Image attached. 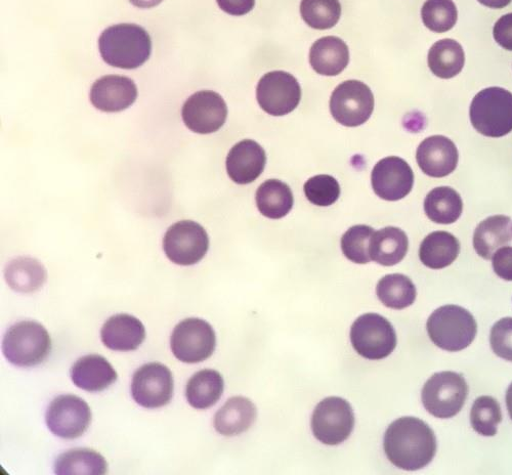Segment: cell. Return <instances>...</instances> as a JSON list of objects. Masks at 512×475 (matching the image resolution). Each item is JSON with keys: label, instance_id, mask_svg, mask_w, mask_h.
<instances>
[{"label": "cell", "instance_id": "8992f818", "mask_svg": "<svg viewBox=\"0 0 512 475\" xmlns=\"http://www.w3.org/2000/svg\"><path fill=\"white\" fill-rule=\"evenodd\" d=\"M468 395L464 377L455 372L434 374L423 386L422 403L426 411L440 419L456 416Z\"/></svg>", "mask_w": 512, "mask_h": 475}, {"label": "cell", "instance_id": "5bb4252c", "mask_svg": "<svg viewBox=\"0 0 512 475\" xmlns=\"http://www.w3.org/2000/svg\"><path fill=\"white\" fill-rule=\"evenodd\" d=\"M175 382L172 372L160 364L149 363L142 366L134 375L132 395L140 406L158 409L172 401Z\"/></svg>", "mask_w": 512, "mask_h": 475}, {"label": "cell", "instance_id": "5b68a950", "mask_svg": "<svg viewBox=\"0 0 512 475\" xmlns=\"http://www.w3.org/2000/svg\"><path fill=\"white\" fill-rule=\"evenodd\" d=\"M469 116L476 131L485 137L502 138L512 132V94L501 88L481 91Z\"/></svg>", "mask_w": 512, "mask_h": 475}, {"label": "cell", "instance_id": "ba28073f", "mask_svg": "<svg viewBox=\"0 0 512 475\" xmlns=\"http://www.w3.org/2000/svg\"><path fill=\"white\" fill-rule=\"evenodd\" d=\"M355 426L352 406L344 399L330 397L320 402L312 416V430L318 441L336 446L347 441Z\"/></svg>", "mask_w": 512, "mask_h": 475}, {"label": "cell", "instance_id": "52a82bcc", "mask_svg": "<svg viewBox=\"0 0 512 475\" xmlns=\"http://www.w3.org/2000/svg\"><path fill=\"white\" fill-rule=\"evenodd\" d=\"M351 342L363 358L378 361L388 358L397 347L393 325L378 314L359 317L351 329Z\"/></svg>", "mask_w": 512, "mask_h": 475}, {"label": "cell", "instance_id": "d4e9b609", "mask_svg": "<svg viewBox=\"0 0 512 475\" xmlns=\"http://www.w3.org/2000/svg\"><path fill=\"white\" fill-rule=\"evenodd\" d=\"M460 253V243L452 234L434 232L426 237L419 249L421 263L430 269L441 270L452 265Z\"/></svg>", "mask_w": 512, "mask_h": 475}, {"label": "cell", "instance_id": "ab89813d", "mask_svg": "<svg viewBox=\"0 0 512 475\" xmlns=\"http://www.w3.org/2000/svg\"><path fill=\"white\" fill-rule=\"evenodd\" d=\"M494 272L506 281H512V247L499 248L492 257Z\"/></svg>", "mask_w": 512, "mask_h": 475}, {"label": "cell", "instance_id": "4fadbf2b", "mask_svg": "<svg viewBox=\"0 0 512 475\" xmlns=\"http://www.w3.org/2000/svg\"><path fill=\"white\" fill-rule=\"evenodd\" d=\"M46 421L52 433L65 440L81 437L92 422L87 402L73 395L57 397L49 406Z\"/></svg>", "mask_w": 512, "mask_h": 475}, {"label": "cell", "instance_id": "484cf974", "mask_svg": "<svg viewBox=\"0 0 512 475\" xmlns=\"http://www.w3.org/2000/svg\"><path fill=\"white\" fill-rule=\"evenodd\" d=\"M224 388L223 376L218 371L205 369L194 374L188 381L186 398L193 408L205 410L220 401Z\"/></svg>", "mask_w": 512, "mask_h": 475}, {"label": "cell", "instance_id": "7c38bea8", "mask_svg": "<svg viewBox=\"0 0 512 475\" xmlns=\"http://www.w3.org/2000/svg\"><path fill=\"white\" fill-rule=\"evenodd\" d=\"M261 108L272 116H284L296 109L302 99L300 83L284 71L264 75L256 88Z\"/></svg>", "mask_w": 512, "mask_h": 475}, {"label": "cell", "instance_id": "2e32d148", "mask_svg": "<svg viewBox=\"0 0 512 475\" xmlns=\"http://www.w3.org/2000/svg\"><path fill=\"white\" fill-rule=\"evenodd\" d=\"M371 183L378 197L387 201H398L411 192L414 174L404 159L391 156L380 160L374 166Z\"/></svg>", "mask_w": 512, "mask_h": 475}, {"label": "cell", "instance_id": "e575fe53", "mask_svg": "<svg viewBox=\"0 0 512 475\" xmlns=\"http://www.w3.org/2000/svg\"><path fill=\"white\" fill-rule=\"evenodd\" d=\"M421 17L426 28L444 33L456 25L458 12L453 0H426Z\"/></svg>", "mask_w": 512, "mask_h": 475}, {"label": "cell", "instance_id": "4dcf8cb0", "mask_svg": "<svg viewBox=\"0 0 512 475\" xmlns=\"http://www.w3.org/2000/svg\"><path fill=\"white\" fill-rule=\"evenodd\" d=\"M428 61L431 71L436 76L450 79L462 71L465 55L460 43L453 39H443L432 47Z\"/></svg>", "mask_w": 512, "mask_h": 475}, {"label": "cell", "instance_id": "836d02e7", "mask_svg": "<svg viewBox=\"0 0 512 475\" xmlns=\"http://www.w3.org/2000/svg\"><path fill=\"white\" fill-rule=\"evenodd\" d=\"M301 14L310 27L327 30L338 23L341 6L338 0H302Z\"/></svg>", "mask_w": 512, "mask_h": 475}, {"label": "cell", "instance_id": "cb8c5ba5", "mask_svg": "<svg viewBox=\"0 0 512 475\" xmlns=\"http://www.w3.org/2000/svg\"><path fill=\"white\" fill-rule=\"evenodd\" d=\"M256 419L254 404L243 397H235L217 412L215 416V428L219 434L226 437H234L245 433Z\"/></svg>", "mask_w": 512, "mask_h": 475}, {"label": "cell", "instance_id": "d6986e66", "mask_svg": "<svg viewBox=\"0 0 512 475\" xmlns=\"http://www.w3.org/2000/svg\"><path fill=\"white\" fill-rule=\"evenodd\" d=\"M266 161V152L260 144L244 140L236 144L228 154V175L238 185L250 184L263 174Z\"/></svg>", "mask_w": 512, "mask_h": 475}, {"label": "cell", "instance_id": "60d3db41", "mask_svg": "<svg viewBox=\"0 0 512 475\" xmlns=\"http://www.w3.org/2000/svg\"><path fill=\"white\" fill-rule=\"evenodd\" d=\"M493 35L501 48L512 52V13L501 17L496 22Z\"/></svg>", "mask_w": 512, "mask_h": 475}, {"label": "cell", "instance_id": "1f68e13d", "mask_svg": "<svg viewBox=\"0 0 512 475\" xmlns=\"http://www.w3.org/2000/svg\"><path fill=\"white\" fill-rule=\"evenodd\" d=\"M376 294L381 304L394 310H404L414 304L416 287L413 282L401 274L383 277L377 284Z\"/></svg>", "mask_w": 512, "mask_h": 475}, {"label": "cell", "instance_id": "ee69618b", "mask_svg": "<svg viewBox=\"0 0 512 475\" xmlns=\"http://www.w3.org/2000/svg\"><path fill=\"white\" fill-rule=\"evenodd\" d=\"M131 4L140 9H151L160 5L163 0H130Z\"/></svg>", "mask_w": 512, "mask_h": 475}, {"label": "cell", "instance_id": "8fae6325", "mask_svg": "<svg viewBox=\"0 0 512 475\" xmlns=\"http://www.w3.org/2000/svg\"><path fill=\"white\" fill-rule=\"evenodd\" d=\"M208 248L206 231L193 221H181L173 225L163 238V249L169 261L180 266L199 263Z\"/></svg>", "mask_w": 512, "mask_h": 475}, {"label": "cell", "instance_id": "9a60e30c", "mask_svg": "<svg viewBox=\"0 0 512 475\" xmlns=\"http://www.w3.org/2000/svg\"><path fill=\"white\" fill-rule=\"evenodd\" d=\"M182 117L190 131L208 135L218 132L225 124L228 107L219 94L201 91L186 101L182 109Z\"/></svg>", "mask_w": 512, "mask_h": 475}, {"label": "cell", "instance_id": "b9f144b4", "mask_svg": "<svg viewBox=\"0 0 512 475\" xmlns=\"http://www.w3.org/2000/svg\"><path fill=\"white\" fill-rule=\"evenodd\" d=\"M219 7L231 16H244L251 12L255 0H217Z\"/></svg>", "mask_w": 512, "mask_h": 475}, {"label": "cell", "instance_id": "f1b7e54d", "mask_svg": "<svg viewBox=\"0 0 512 475\" xmlns=\"http://www.w3.org/2000/svg\"><path fill=\"white\" fill-rule=\"evenodd\" d=\"M255 200L260 212L271 220L286 217L294 203L292 191L279 180H269L262 184L256 192Z\"/></svg>", "mask_w": 512, "mask_h": 475}, {"label": "cell", "instance_id": "e0dca14e", "mask_svg": "<svg viewBox=\"0 0 512 475\" xmlns=\"http://www.w3.org/2000/svg\"><path fill=\"white\" fill-rule=\"evenodd\" d=\"M90 98L100 111L115 113L130 108L136 102L138 89L131 78L107 75L93 84Z\"/></svg>", "mask_w": 512, "mask_h": 475}, {"label": "cell", "instance_id": "f546056e", "mask_svg": "<svg viewBox=\"0 0 512 475\" xmlns=\"http://www.w3.org/2000/svg\"><path fill=\"white\" fill-rule=\"evenodd\" d=\"M5 277L15 291L32 293L45 284L47 272L36 259L18 257L7 266Z\"/></svg>", "mask_w": 512, "mask_h": 475}, {"label": "cell", "instance_id": "f6af8a7d", "mask_svg": "<svg viewBox=\"0 0 512 475\" xmlns=\"http://www.w3.org/2000/svg\"><path fill=\"white\" fill-rule=\"evenodd\" d=\"M506 405L509 416L512 420V383L509 385L507 393H506Z\"/></svg>", "mask_w": 512, "mask_h": 475}, {"label": "cell", "instance_id": "8d00e7d4", "mask_svg": "<svg viewBox=\"0 0 512 475\" xmlns=\"http://www.w3.org/2000/svg\"><path fill=\"white\" fill-rule=\"evenodd\" d=\"M374 230L368 226H355L341 238V249L351 262L365 265L371 262L369 245Z\"/></svg>", "mask_w": 512, "mask_h": 475}, {"label": "cell", "instance_id": "74e56055", "mask_svg": "<svg viewBox=\"0 0 512 475\" xmlns=\"http://www.w3.org/2000/svg\"><path fill=\"white\" fill-rule=\"evenodd\" d=\"M304 190L308 200L317 206H330L338 200L340 195L338 182L326 175L310 179Z\"/></svg>", "mask_w": 512, "mask_h": 475}, {"label": "cell", "instance_id": "30bf717a", "mask_svg": "<svg viewBox=\"0 0 512 475\" xmlns=\"http://www.w3.org/2000/svg\"><path fill=\"white\" fill-rule=\"evenodd\" d=\"M374 110V97L369 86L358 80L345 81L337 86L330 99L333 118L348 127L364 124Z\"/></svg>", "mask_w": 512, "mask_h": 475}, {"label": "cell", "instance_id": "7402d4cb", "mask_svg": "<svg viewBox=\"0 0 512 475\" xmlns=\"http://www.w3.org/2000/svg\"><path fill=\"white\" fill-rule=\"evenodd\" d=\"M349 62V48L336 36L320 38L311 48L310 63L320 75L336 76L348 67Z\"/></svg>", "mask_w": 512, "mask_h": 475}, {"label": "cell", "instance_id": "9c48e42d", "mask_svg": "<svg viewBox=\"0 0 512 475\" xmlns=\"http://www.w3.org/2000/svg\"><path fill=\"white\" fill-rule=\"evenodd\" d=\"M217 336L215 330L204 320L190 318L175 328L170 338V348L175 357L187 364H196L215 353Z\"/></svg>", "mask_w": 512, "mask_h": 475}, {"label": "cell", "instance_id": "7bdbcfd3", "mask_svg": "<svg viewBox=\"0 0 512 475\" xmlns=\"http://www.w3.org/2000/svg\"><path fill=\"white\" fill-rule=\"evenodd\" d=\"M478 2L491 9H503L507 7L512 0H478Z\"/></svg>", "mask_w": 512, "mask_h": 475}, {"label": "cell", "instance_id": "83f0119b", "mask_svg": "<svg viewBox=\"0 0 512 475\" xmlns=\"http://www.w3.org/2000/svg\"><path fill=\"white\" fill-rule=\"evenodd\" d=\"M463 210L460 195L452 188H436L424 201V211L436 224L451 225L458 221Z\"/></svg>", "mask_w": 512, "mask_h": 475}, {"label": "cell", "instance_id": "4316f807", "mask_svg": "<svg viewBox=\"0 0 512 475\" xmlns=\"http://www.w3.org/2000/svg\"><path fill=\"white\" fill-rule=\"evenodd\" d=\"M512 240V221L505 215H495L476 229L474 247L484 259H491L499 248Z\"/></svg>", "mask_w": 512, "mask_h": 475}, {"label": "cell", "instance_id": "d6a6232c", "mask_svg": "<svg viewBox=\"0 0 512 475\" xmlns=\"http://www.w3.org/2000/svg\"><path fill=\"white\" fill-rule=\"evenodd\" d=\"M108 464L105 458L91 449H74L63 453L55 463V473L65 474H106Z\"/></svg>", "mask_w": 512, "mask_h": 475}, {"label": "cell", "instance_id": "44dd1931", "mask_svg": "<svg viewBox=\"0 0 512 475\" xmlns=\"http://www.w3.org/2000/svg\"><path fill=\"white\" fill-rule=\"evenodd\" d=\"M71 379L81 390L99 393L117 380V373L105 358L90 355L80 358L73 365Z\"/></svg>", "mask_w": 512, "mask_h": 475}, {"label": "cell", "instance_id": "277c9868", "mask_svg": "<svg viewBox=\"0 0 512 475\" xmlns=\"http://www.w3.org/2000/svg\"><path fill=\"white\" fill-rule=\"evenodd\" d=\"M52 350L47 329L34 321H22L6 333L3 352L7 360L18 367H34L44 362Z\"/></svg>", "mask_w": 512, "mask_h": 475}, {"label": "cell", "instance_id": "7a4b0ae2", "mask_svg": "<svg viewBox=\"0 0 512 475\" xmlns=\"http://www.w3.org/2000/svg\"><path fill=\"white\" fill-rule=\"evenodd\" d=\"M99 50L108 65L133 70L149 60L152 41L144 28L136 24H119L103 31L99 38Z\"/></svg>", "mask_w": 512, "mask_h": 475}, {"label": "cell", "instance_id": "6da1fadb", "mask_svg": "<svg viewBox=\"0 0 512 475\" xmlns=\"http://www.w3.org/2000/svg\"><path fill=\"white\" fill-rule=\"evenodd\" d=\"M383 447L395 466L415 471L433 461L437 453V439L434 430L424 421L403 417L389 426Z\"/></svg>", "mask_w": 512, "mask_h": 475}, {"label": "cell", "instance_id": "f35d334b", "mask_svg": "<svg viewBox=\"0 0 512 475\" xmlns=\"http://www.w3.org/2000/svg\"><path fill=\"white\" fill-rule=\"evenodd\" d=\"M490 343L496 356L512 362V318H503L493 326Z\"/></svg>", "mask_w": 512, "mask_h": 475}, {"label": "cell", "instance_id": "ac0fdd59", "mask_svg": "<svg viewBox=\"0 0 512 475\" xmlns=\"http://www.w3.org/2000/svg\"><path fill=\"white\" fill-rule=\"evenodd\" d=\"M455 144L443 136L425 139L418 147L416 160L426 176L445 178L452 174L458 164Z\"/></svg>", "mask_w": 512, "mask_h": 475}, {"label": "cell", "instance_id": "ffe728a7", "mask_svg": "<svg viewBox=\"0 0 512 475\" xmlns=\"http://www.w3.org/2000/svg\"><path fill=\"white\" fill-rule=\"evenodd\" d=\"M146 337L143 323L131 315H115L101 330L105 347L116 352H132L140 348Z\"/></svg>", "mask_w": 512, "mask_h": 475}, {"label": "cell", "instance_id": "3957f363", "mask_svg": "<svg viewBox=\"0 0 512 475\" xmlns=\"http://www.w3.org/2000/svg\"><path fill=\"white\" fill-rule=\"evenodd\" d=\"M426 329L437 347L447 352H460L473 343L478 325L467 310L458 306H444L432 314Z\"/></svg>", "mask_w": 512, "mask_h": 475}, {"label": "cell", "instance_id": "603a6c76", "mask_svg": "<svg viewBox=\"0 0 512 475\" xmlns=\"http://www.w3.org/2000/svg\"><path fill=\"white\" fill-rule=\"evenodd\" d=\"M409 241L406 233L399 228L388 227L374 232L369 252L371 261L384 267L401 263L408 252Z\"/></svg>", "mask_w": 512, "mask_h": 475}, {"label": "cell", "instance_id": "d590c367", "mask_svg": "<svg viewBox=\"0 0 512 475\" xmlns=\"http://www.w3.org/2000/svg\"><path fill=\"white\" fill-rule=\"evenodd\" d=\"M501 421V408L494 398L484 396L476 400L471 411V422L479 435L494 437Z\"/></svg>", "mask_w": 512, "mask_h": 475}]
</instances>
